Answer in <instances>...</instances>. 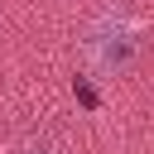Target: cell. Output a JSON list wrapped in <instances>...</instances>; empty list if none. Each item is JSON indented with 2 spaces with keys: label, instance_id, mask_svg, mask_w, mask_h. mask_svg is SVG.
Here are the masks:
<instances>
[{
  "label": "cell",
  "instance_id": "obj_1",
  "mask_svg": "<svg viewBox=\"0 0 154 154\" xmlns=\"http://www.w3.org/2000/svg\"><path fill=\"white\" fill-rule=\"evenodd\" d=\"M135 48H140V38H135V29H125V24H106V29L91 38V58H96L101 67H125V63L135 58Z\"/></svg>",
  "mask_w": 154,
  "mask_h": 154
},
{
  "label": "cell",
  "instance_id": "obj_2",
  "mask_svg": "<svg viewBox=\"0 0 154 154\" xmlns=\"http://www.w3.org/2000/svg\"><path fill=\"white\" fill-rule=\"evenodd\" d=\"M72 91H77V101H82V106H96V101H101V96H96V87H91L87 77H77V82H72Z\"/></svg>",
  "mask_w": 154,
  "mask_h": 154
}]
</instances>
